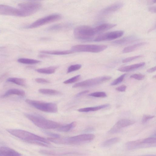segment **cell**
<instances>
[{
    "mask_svg": "<svg viewBox=\"0 0 156 156\" xmlns=\"http://www.w3.org/2000/svg\"><path fill=\"white\" fill-rule=\"evenodd\" d=\"M38 91L40 93L45 94L58 95L61 94V93L59 91L53 89H40Z\"/></svg>",
    "mask_w": 156,
    "mask_h": 156,
    "instance_id": "4316f807",
    "label": "cell"
},
{
    "mask_svg": "<svg viewBox=\"0 0 156 156\" xmlns=\"http://www.w3.org/2000/svg\"><path fill=\"white\" fill-rule=\"evenodd\" d=\"M141 142L145 144L152 145L155 146L156 139L154 137H150L141 140Z\"/></svg>",
    "mask_w": 156,
    "mask_h": 156,
    "instance_id": "4dcf8cb0",
    "label": "cell"
},
{
    "mask_svg": "<svg viewBox=\"0 0 156 156\" xmlns=\"http://www.w3.org/2000/svg\"><path fill=\"white\" fill-rule=\"evenodd\" d=\"M25 115L35 125L42 129H58L61 126L57 122L46 119L41 116L30 114H25Z\"/></svg>",
    "mask_w": 156,
    "mask_h": 156,
    "instance_id": "277c9868",
    "label": "cell"
},
{
    "mask_svg": "<svg viewBox=\"0 0 156 156\" xmlns=\"http://www.w3.org/2000/svg\"><path fill=\"white\" fill-rule=\"evenodd\" d=\"M145 64L144 62H140L130 65L123 66L119 68L118 70L122 72H128L143 66Z\"/></svg>",
    "mask_w": 156,
    "mask_h": 156,
    "instance_id": "2e32d148",
    "label": "cell"
},
{
    "mask_svg": "<svg viewBox=\"0 0 156 156\" xmlns=\"http://www.w3.org/2000/svg\"><path fill=\"white\" fill-rule=\"evenodd\" d=\"M0 156H1V154H0Z\"/></svg>",
    "mask_w": 156,
    "mask_h": 156,
    "instance_id": "c3c4849f",
    "label": "cell"
},
{
    "mask_svg": "<svg viewBox=\"0 0 156 156\" xmlns=\"http://www.w3.org/2000/svg\"><path fill=\"white\" fill-rule=\"evenodd\" d=\"M35 80L37 82L40 83L45 84L50 83L49 80L42 78H37Z\"/></svg>",
    "mask_w": 156,
    "mask_h": 156,
    "instance_id": "ab89813d",
    "label": "cell"
},
{
    "mask_svg": "<svg viewBox=\"0 0 156 156\" xmlns=\"http://www.w3.org/2000/svg\"><path fill=\"white\" fill-rule=\"evenodd\" d=\"M107 48L105 45L80 44L73 46L71 50L73 52H90L98 53L102 51Z\"/></svg>",
    "mask_w": 156,
    "mask_h": 156,
    "instance_id": "8992f818",
    "label": "cell"
},
{
    "mask_svg": "<svg viewBox=\"0 0 156 156\" xmlns=\"http://www.w3.org/2000/svg\"><path fill=\"white\" fill-rule=\"evenodd\" d=\"M57 67L56 66H50L47 68L38 69L36 71L39 73L45 74H51L54 73Z\"/></svg>",
    "mask_w": 156,
    "mask_h": 156,
    "instance_id": "7402d4cb",
    "label": "cell"
},
{
    "mask_svg": "<svg viewBox=\"0 0 156 156\" xmlns=\"http://www.w3.org/2000/svg\"><path fill=\"white\" fill-rule=\"evenodd\" d=\"M109 105V104H105L96 106L81 108L78 109V111L81 112L95 111L108 107Z\"/></svg>",
    "mask_w": 156,
    "mask_h": 156,
    "instance_id": "d6986e66",
    "label": "cell"
},
{
    "mask_svg": "<svg viewBox=\"0 0 156 156\" xmlns=\"http://www.w3.org/2000/svg\"><path fill=\"white\" fill-rule=\"evenodd\" d=\"M82 67L81 64H76L72 65L69 66L67 71V73H70L80 69Z\"/></svg>",
    "mask_w": 156,
    "mask_h": 156,
    "instance_id": "836d02e7",
    "label": "cell"
},
{
    "mask_svg": "<svg viewBox=\"0 0 156 156\" xmlns=\"http://www.w3.org/2000/svg\"><path fill=\"white\" fill-rule=\"evenodd\" d=\"M43 132L46 134L51 137V138H59L60 137V135L58 134L46 131H44Z\"/></svg>",
    "mask_w": 156,
    "mask_h": 156,
    "instance_id": "74e56055",
    "label": "cell"
},
{
    "mask_svg": "<svg viewBox=\"0 0 156 156\" xmlns=\"http://www.w3.org/2000/svg\"><path fill=\"white\" fill-rule=\"evenodd\" d=\"M135 123L133 120L123 119L118 121L108 131L110 134H114L120 131L122 128L125 127L133 124Z\"/></svg>",
    "mask_w": 156,
    "mask_h": 156,
    "instance_id": "7c38bea8",
    "label": "cell"
},
{
    "mask_svg": "<svg viewBox=\"0 0 156 156\" xmlns=\"http://www.w3.org/2000/svg\"><path fill=\"white\" fill-rule=\"evenodd\" d=\"M112 78L109 76H105L88 79L75 83L73 87H86L94 86L108 81Z\"/></svg>",
    "mask_w": 156,
    "mask_h": 156,
    "instance_id": "ba28073f",
    "label": "cell"
},
{
    "mask_svg": "<svg viewBox=\"0 0 156 156\" xmlns=\"http://www.w3.org/2000/svg\"><path fill=\"white\" fill-rule=\"evenodd\" d=\"M120 140L119 137H115L108 140L105 141L102 144L103 147H107L119 142Z\"/></svg>",
    "mask_w": 156,
    "mask_h": 156,
    "instance_id": "83f0119b",
    "label": "cell"
},
{
    "mask_svg": "<svg viewBox=\"0 0 156 156\" xmlns=\"http://www.w3.org/2000/svg\"><path fill=\"white\" fill-rule=\"evenodd\" d=\"M0 154L3 156H21V154L16 151L6 146L0 147Z\"/></svg>",
    "mask_w": 156,
    "mask_h": 156,
    "instance_id": "9a60e30c",
    "label": "cell"
},
{
    "mask_svg": "<svg viewBox=\"0 0 156 156\" xmlns=\"http://www.w3.org/2000/svg\"><path fill=\"white\" fill-rule=\"evenodd\" d=\"M126 146L127 149L131 150L151 147L154 145L143 143L141 142V140H140L129 142L126 143Z\"/></svg>",
    "mask_w": 156,
    "mask_h": 156,
    "instance_id": "4fadbf2b",
    "label": "cell"
},
{
    "mask_svg": "<svg viewBox=\"0 0 156 156\" xmlns=\"http://www.w3.org/2000/svg\"><path fill=\"white\" fill-rule=\"evenodd\" d=\"M40 52L42 54L58 55H68L73 53L71 50L65 51L43 50L41 51Z\"/></svg>",
    "mask_w": 156,
    "mask_h": 156,
    "instance_id": "ffe728a7",
    "label": "cell"
},
{
    "mask_svg": "<svg viewBox=\"0 0 156 156\" xmlns=\"http://www.w3.org/2000/svg\"><path fill=\"white\" fill-rule=\"evenodd\" d=\"M25 94V92L23 90L18 89H11L7 90L3 95L2 97L5 98L12 95H16L21 96H24Z\"/></svg>",
    "mask_w": 156,
    "mask_h": 156,
    "instance_id": "e0dca14e",
    "label": "cell"
},
{
    "mask_svg": "<svg viewBox=\"0 0 156 156\" xmlns=\"http://www.w3.org/2000/svg\"><path fill=\"white\" fill-rule=\"evenodd\" d=\"M116 25V24L104 23L96 27L99 33L110 29L115 27Z\"/></svg>",
    "mask_w": 156,
    "mask_h": 156,
    "instance_id": "cb8c5ba5",
    "label": "cell"
},
{
    "mask_svg": "<svg viewBox=\"0 0 156 156\" xmlns=\"http://www.w3.org/2000/svg\"><path fill=\"white\" fill-rule=\"evenodd\" d=\"M65 25L61 24H55L49 27L48 30L50 31H56L62 30L65 27Z\"/></svg>",
    "mask_w": 156,
    "mask_h": 156,
    "instance_id": "f546056e",
    "label": "cell"
},
{
    "mask_svg": "<svg viewBox=\"0 0 156 156\" xmlns=\"http://www.w3.org/2000/svg\"><path fill=\"white\" fill-rule=\"evenodd\" d=\"M8 82L12 83L17 85L24 86L26 85V80L22 78L17 77H10L7 79Z\"/></svg>",
    "mask_w": 156,
    "mask_h": 156,
    "instance_id": "d4e9b609",
    "label": "cell"
},
{
    "mask_svg": "<svg viewBox=\"0 0 156 156\" xmlns=\"http://www.w3.org/2000/svg\"><path fill=\"white\" fill-rule=\"evenodd\" d=\"M61 16L58 14H53L39 19L28 26L27 28H36L45 24L55 22L60 19Z\"/></svg>",
    "mask_w": 156,
    "mask_h": 156,
    "instance_id": "9c48e42d",
    "label": "cell"
},
{
    "mask_svg": "<svg viewBox=\"0 0 156 156\" xmlns=\"http://www.w3.org/2000/svg\"><path fill=\"white\" fill-rule=\"evenodd\" d=\"M89 91L88 90H85L83 91H82L79 92V93L77 94L76 95V96L77 97H79L81 96L84 94L87 93L89 92Z\"/></svg>",
    "mask_w": 156,
    "mask_h": 156,
    "instance_id": "b9f144b4",
    "label": "cell"
},
{
    "mask_svg": "<svg viewBox=\"0 0 156 156\" xmlns=\"http://www.w3.org/2000/svg\"><path fill=\"white\" fill-rule=\"evenodd\" d=\"M40 153L42 154H44L47 155L49 156H58V155H62L64 154H71V153H57L55 152L47 151L46 150H40L39 151Z\"/></svg>",
    "mask_w": 156,
    "mask_h": 156,
    "instance_id": "f1b7e54d",
    "label": "cell"
},
{
    "mask_svg": "<svg viewBox=\"0 0 156 156\" xmlns=\"http://www.w3.org/2000/svg\"><path fill=\"white\" fill-rule=\"evenodd\" d=\"M126 75V73L121 75L112 82L110 84L112 86L121 83L123 80Z\"/></svg>",
    "mask_w": 156,
    "mask_h": 156,
    "instance_id": "e575fe53",
    "label": "cell"
},
{
    "mask_svg": "<svg viewBox=\"0 0 156 156\" xmlns=\"http://www.w3.org/2000/svg\"><path fill=\"white\" fill-rule=\"evenodd\" d=\"M149 10L151 12L154 13L156 12V7H155L151 6L150 7Z\"/></svg>",
    "mask_w": 156,
    "mask_h": 156,
    "instance_id": "ee69618b",
    "label": "cell"
},
{
    "mask_svg": "<svg viewBox=\"0 0 156 156\" xmlns=\"http://www.w3.org/2000/svg\"><path fill=\"white\" fill-rule=\"evenodd\" d=\"M156 156V155H153V154H150V155H141V156Z\"/></svg>",
    "mask_w": 156,
    "mask_h": 156,
    "instance_id": "7dc6e473",
    "label": "cell"
},
{
    "mask_svg": "<svg viewBox=\"0 0 156 156\" xmlns=\"http://www.w3.org/2000/svg\"><path fill=\"white\" fill-rule=\"evenodd\" d=\"M145 77L144 75L140 74H135L131 75L130 78L138 80H143Z\"/></svg>",
    "mask_w": 156,
    "mask_h": 156,
    "instance_id": "8d00e7d4",
    "label": "cell"
},
{
    "mask_svg": "<svg viewBox=\"0 0 156 156\" xmlns=\"http://www.w3.org/2000/svg\"><path fill=\"white\" fill-rule=\"evenodd\" d=\"M39 57L40 58H44L48 57L47 56L44 54H41L39 55Z\"/></svg>",
    "mask_w": 156,
    "mask_h": 156,
    "instance_id": "bcb514c9",
    "label": "cell"
},
{
    "mask_svg": "<svg viewBox=\"0 0 156 156\" xmlns=\"http://www.w3.org/2000/svg\"><path fill=\"white\" fill-rule=\"evenodd\" d=\"M7 130L11 135L28 143L45 147L49 145L47 139L30 132L17 129H8Z\"/></svg>",
    "mask_w": 156,
    "mask_h": 156,
    "instance_id": "6da1fadb",
    "label": "cell"
},
{
    "mask_svg": "<svg viewBox=\"0 0 156 156\" xmlns=\"http://www.w3.org/2000/svg\"><path fill=\"white\" fill-rule=\"evenodd\" d=\"M25 102L30 105L43 112L55 113L58 111L57 106L54 103L45 102L29 99L26 100Z\"/></svg>",
    "mask_w": 156,
    "mask_h": 156,
    "instance_id": "5b68a950",
    "label": "cell"
},
{
    "mask_svg": "<svg viewBox=\"0 0 156 156\" xmlns=\"http://www.w3.org/2000/svg\"><path fill=\"white\" fill-rule=\"evenodd\" d=\"M94 129L92 128H88L84 130L85 132H90L93 131Z\"/></svg>",
    "mask_w": 156,
    "mask_h": 156,
    "instance_id": "f6af8a7d",
    "label": "cell"
},
{
    "mask_svg": "<svg viewBox=\"0 0 156 156\" xmlns=\"http://www.w3.org/2000/svg\"><path fill=\"white\" fill-rule=\"evenodd\" d=\"M137 39L135 37L129 36L115 41L113 43L116 44H124L134 42L136 41Z\"/></svg>",
    "mask_w": 156,
    "mask_h": 156,
    "instance_id": "ac0fdd59",
    "label": "cell"
},
{
    "mask_svg": "<svg viewBox=\"0 0 156 156\" xmlns=\"http://www.w3.org/2000/svg\"><path fill=\"white\" fill-rule=\"evenodd\" d=\"M156 66L149 69L147 70V72L149 73H153L156 71Z\"/></svg>",
    "mask_w": 156,
    "mask_h": 156,
    "instance_id": "7bdbcfd3",
    "label": "cell"
},
{
    "mask_svg": "<svg viewBox=\"0 0 156 156\" xmlns=\"http://www.w3.org/2000/svg\"><path fill=\"white\" fill-rule=\"evenodd\" d=\"M146 44V42H140L135 44L124 48L122 52L123 53H127L132 52L139 48L144 46Z\"/></svg>",
    "mask_w": 156,
    "mask_h": 156,
    "instance_id": "44dd1931",
    "label": "cell"
},
{
    "mask_svg": "<svg viewBox=\"0 0 156 156\" xmlns=\"http://www.w3.org/2000/svg\"><path fill=\"white\" fill-rule=\"evenodd\" d=\"M124 33V31L122 30L115 31L105 33L96 37L94 39V41H101L113 40L122 36Z\"/></svg>",
    "mask_w": 156,
    "mask_h": 156,
    "instance_id": "8fae6325",
    "label": "cell"
},
{
    "mask_svg": "<svg viewBox=\"0 0 156 156\" xmlns=\"http://www.w3.org/2000/svg\"><path fill=\"white\" fill-rule=\"evenodd\" d=\"M127 87L125 85H122L116 88L115 90L120 92H124L126 90Z\"/></svg>",
    "mask_w": 156,
    "mask_h": 156,
    "instance_id": "60d3db41",
    "label": "cell"
},
{
    "mask_svg": "<svg viewBox=\"0 0 156 156\" xmlns=\"http://www.w3.org/2000/svg\"><path fill=\"white\" fill-rule=\"evenodd\" d=\"M18 6L22 11L23 17L32 15L39 10L41 4L37 2H29L19 3Z\"/></svg>",
    "mask_w": 156,
    "mask_h": 156,
    "instance_id": "52a82bcc",
    "label": "cell"
},
{
    "mask_svg": "<svg viewBox=\"0 0 156 156\" xmlns=\"http://www.w3.org/2000/svg\"><path fill=\"white\" fill-rule=\"evenodd\" d=\"M141 57H142V56L138 55L127 58L123 59L122 61V62L124 63H125L130 62L139 58H140Z\"/></svg>",
    "mask_w": 156,
    "mask_h": 156,
    "instance_id": "d590c367",
    "label": "cell"
},
{
    "mask_svg": "<svg viewBox=\"0 0 156 156\" xmlns=\"http://www.w3.org/2000/svg\"><path fill=\"white\" fill-rule=\"evenodd\" d=\"M98 33L96 27H92L86 25L76 27L73 32L76 38L84 41H94V35Z\"/></svg>",
    "mask_w": 156,
    "mask_h": 156,
    "instance_id": "3957f363",
    "label": "cell"
},
{
    "mask_svg": "<svg viewBox=\"0 0 156 156\" xmlns=\"http://www.w3.org/2000/svg\"><path fill=\"white\" fill-rule=\"evenodd\" d=\"M81 75H78L71 78L66 80L63 82V83L65 84L73 83L78 81L80 79Z\"/></svg>",
    "mask_w": 156,
    "mask_h": 156,
    "instance_id": "1f68e13d",
    "label": "cell"
},
{
    "mask_svg": "<svg viewBox=\"0 0 156 156\" xmlns=\"http://www.w3.org/2000/svg\"><path fill=\"white\" fill-rule=\"evenodd\" d=\"M155 117L154 115H144L142 119V122L143 123L146 122L148 120L154 118Z\"/></svg>",
    "mask_w": 156,
    "mask_h": 156,
    "instance_id": "f35d334b",
    "label": "cell"
},
{
    "mask_svg": "<svg viewBox=\"0 0 156 156\" xmlns=\"http://www.w3.org/2000/svg\"><path fill=\"white\" fill-rule=\"evenodd\" d=\"M90 96L96 98H105L107 97L106 94L104 92H96L88 94Z\"/></svg>",
    "mask_w": 156,
    "mask_h": 156,
    "instance_id": "d6a6232c",
    "label": "cell"
},
{
    "mask_svg": "<svg viewBox=\"0 0 156 156\" xmlns=\"http://www.w3.org/2000/svg\"><path fill=\"white\" fill-rule=\"evenodd\" d=\"M123 5V4L122 2L113 4L103 9L101 11V13L104 15L109 14L120 9Z\"/></svg>",
    "mask_w": 156,
    "mask_h": 156,
    "instance_id": "5bb4252c",
    "label": "cell"
},
{
    "mask_svg": "<svg viewBox=\"0 0 156 156\" xmlns=\"http://www.w3.org/2000/svg\"><path fill=\"white\" fill-rule=\"evenodd\" d=\"M95 137L92 134H84L62 138H49L47 140L49 141L57 144L77 145L89 142L94 139Z\"/></svg>",
    "mask_w": 156,
    "mask_h": 156,
    "instance_id": "7a4b0ae2",
    "label": "cell"
},
{
    "mask_svg": "<svg viewBox=\"0 0 156 156\" xmlns=\"http://www.w3.org/2000/svg\"><path fill=\"white\" fill-rule=\"evenodd\" d=\"M0 15L23 17L22 12L20 8L2 4H0Z\"/></svg>",
    "mask_w": 156,
    "mask_h": 156,
    "instance_id": "30bf717a",
    "label": "cell"
},
{
    "mask_svg": "<svg viewBox=\"0 0 156 156\" xmlns=\"http://www.w3.org/2000/svg\"><path fill=\"white\" fill-rule=\"evenodd\" d=\"M18 62L20 63L27 64H34L39 63L40 60L25 58H20L18 59Z\"/></svg>",
    "mask_w": 156,
    "mask_h": 156,
    "instance_id": "484cf974",
    "label": "cell"
},
{
    "mask_svg": "<svg viewBox=\"0 0 156 156\" xmlns=\"http://www.w3.org/2000/svg\"><path fill=\"white\" fill-rule=\"evenodd\" d=\"M76 125V122H73L65 125L61 126L58 128L57 130L62 132H68L73 128Z\"/></svg>",
    "mask_w": 156,
    "mask_h": 156,
    "instance_id": "603a6c76",
    "label": "cell"
}]
</instances>
